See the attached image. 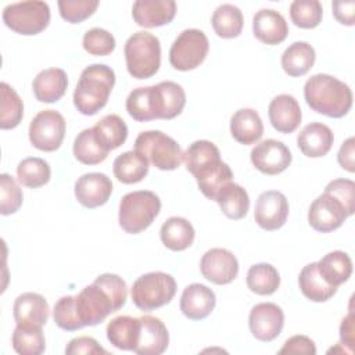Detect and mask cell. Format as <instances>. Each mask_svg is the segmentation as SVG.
Wrapping results in <instances>:
<instances>
[{"mask_svg":"<svg viewBox=\"0 0 355 355\" xmlns=\"http://www.w3.org/2000/svg\"><path fill=\"white\" fill-rule=\"evenodd\" d=\"M128 298L125 280L115 273H103L75 295V308L80 323L96 326L110 313L121 309Z\"/></svg>","mask_w":355,"mask_h":355,"instance_id":"6da1fadb","label":"cell"},{"mask_svg":"<svg viewBox=\"0 0 355 355\" xmlns=\"http://www.w3.org/2000/svg\"><path fill=\"white\" fill-rule=\"evenodd\" d=\"M306 104L329 118H341L352 107V92L343 80L327 75H312L304 85Z\"/></svg>","mask_w":355,"mask_h":355,"instance_id":"7a4b0ae2","label":"cell"},{"mask_svg":"<svg viewBox=\"0 0 355 355\" xmlns=\"http://www.w3.org/2000/svg\"><path fill=\"white\" fill-rule=\"evenodd\" d=\"M115 85V72L105 64L86 67L73 92V105L83 115L97 114L108 101Z\"/></svg>","mask_w":355,"mask_h":355,"instance_id":"3957f363","label":"cell"},{"mask_svg":"<svg viewBox=\"0 0 355 355\" xmlns=\"http://www.w3.org/2000/svg\"><path fill=\"white\" fill-rule=\"evenodd\" d=\"M125 61L130 76L148 79L154 76L161 65L159 39L146 31L133 33L125 43Z\"/></svg>","mask_w":355,"mask_h":355,"instance_id":"277c9868","label":"cell"},{"mask_svg":"<svg viewBox=\"0 0 355 355\" xmlns=\"http://www.w3.org/2000/svg\"><path fill=\"white\" fill-rule=\"evenodd\" d=\"M161 211L159 197L150 190L125 194L119 202V226L130 234L146 230Z\"/></svg>","mask_w":355,"mask_h":355,"instance_id":"5b68a950","label":"cell"},{"mask_svg":"<svg viewBox=\"0 0 355 355\" xmlns=\"http://www.w3.org/2000/svg\"><path fill=\"white\" fill-rule=\"evenodd\" d=\"M135 151L161 171H173L183 162L178 141L161 130L141 132L135 140Z\"/></svg>","mask_w":355,"mask_h":355,"instance_id":"8992f818","label":"cell"},{"mask_svg":"<svg viewBox=\"0 0 355 355\" xmlns=\"http://www.w3.org/2000/svg\"><path fill=\"white\" fill-rule=\"evenodd\" d=\"M176 294L175 279L165 272H148L135 280L130 288L132 302L141 311H153L172 301Z\"/></svg>","mask_w":355,"mask_h":355,"instance_id":"52a82bcc","label":"cell"},{"mask_svg":"<svg viewBox=\"0 0 355 355\" xmlns=\"http://www.w3.org/2000/svg\"><path fill=\"white\" fill-rule=\"evenodd\" d=\"M3 22L19 35H37L49 26L50 7L40 0L11 3L3 10Z\"/></svg>","mask_w":355,"mask_h":355,"instance_id":"ba28073f","label":"cell"},{"mask_svg":"<svg viewBox=\"0 0 355 355\" xmlns=\"http://www.w3.org/2000/svg\"><path fill=\"white\" fill-rule=\"evenodd\" d=\"M208 50L209 42L202 31L184 29L171 46L169 62L178 71H191L204 62Z\"/></svg>","mask_w":355,"mask_h":355,"instance_id":"9c48e42d","label":"cell"},{"mask_svg":"<svg viewBox=\"0 0 355 355\" xmlns=\"http://www.w3.org/2000/svg\"><path fill=\"white\" fill-rule=\"evenodd\" d=\"M29 141L40 151H55L65 136V119L55 110L37 112L29 123Z\"/></svg>","mask_w":355,"mask_h":355,"instance_id":"30bf717a","label":"cell"},{"mask_svg":"<svg viewBox=\"0 0 355 355\" xmlns=\"http://www.w3.org/2000/svg\"><path fill=\"white\" fill-rule=\"evenodd\" d=\"M250 158L259 172L265 175H279L290 166L293 155L283 141L266 139L251 150Z\"/></svg>","mask_w":355,"mask_h":355,"instance_id":"8fae6325","label":"cell"},{"mask_svg":"<svg viewBox=\"0 0 355 355\" xmlns=\"http://www.w3.org/2000/svg\"><path fill=\"white\" fill-rule=\"evenodd\" d=\"M288 211L290 207L286 196L277 190H268L257 198L254 219L259 227L272 232L286 223Z\"/></svg>","mask_w":355,"mask_h":355,"instance_id":"7c38bea8","label":"cell"},{"mask_svg":"<svg viewBox=\"0 0 355 355\" xmlns=\"http://www.w3.org/2000/svg\"><path fill=\"white\" fill-rule=\"evenodd\" d=\"M251 334L263 343L273 341L284 326L283 309L273 302H261L251 308L248 316Z\"/></svg>","mask_w":355,"mask_h":355,"instance_id":"4fadbf2b","label":"cell"},{"mask_svg":"<svg viewBox=\"0 0 355 355\" xmlns=\"http://www.w3.org/2000/svg\"><path fill=\"white\" fill-rule=\"evenodd\" d=\"M347 218L348 215L341 202L326 191L313 200L308 211L309 226L320 233L338 229Z\"/></svg>","mask_w":355,"mask_h":355,"instance_id":"5bb4252c","label":"cell"},{"mask_svg":"<svg viewBox=\"0 0 355 355\" xmlns=\"http://www.w3.org/2000/svg\"><path fill=\"white\" fill-rule=\"evenodd\" d=\"M200 270L211 283L223 286L237 277L239 261L233 252L226 248H211L202 255Z\"/></svg>","mask_w":355,"mask_h":355,"instance_id":"9a60e30c","label":"cell"},{"mask_svg":"<svg viewBox=\"0 0 355 355\" xmlns=\"http://www.w3.org/2000/svg\"><path fill=\"white\" fill-rule=\"evenodd\" d=\"M111 193V179L100 172L85 173L75 182V197L78 202L90 209L104 205Z\"/></svg>","mask_w":355,"mask_h":355,"instance_id":"2e32d148","label":"cell"},{"mask_svg":"<svg viewBox=\"0 0 355 355\" xmlns=\"http://www.w3.org/2000/svg\"><path fill=\"white\" fill-rule=\"evenodd\" d=\"M139 320V340L133 352L139 355H159L165 352L169 344V333L164 322L151 315H143Z\"/></svg>","mask_w":355,"mask_h":355,"instance_id":"e0dca14e","label":"cell"},{"mask_svg":"<svg viewBox=\"0 0 355 355\" xmlns=\"http://www.w3.org/2000/svg\"><path fill=\"white\" fill-rule=\"evenodd\" d=\"M176 15L173 0H136L132 7L133 21L143 28L168 25Z\"/></svg>","mask_w":355,"mask_h":355,"instance_id":"ac0fdd59","label":"cell"},{"mask_svg":"<svg viewBox=\"0 0 355 355\" xmlns=\"http://www.w3.org/2000/svg\"><path fill=\"white\" fill-rule=\"evenodd\" d=\"M216 304L215 293L201 283L189 284L180 297V311L190 320L205 319Z\"/></svg>","mask_w":355,"mask_h":355,"instance_id":"d6986e66","label":"cell"},{"mask_svg":"<svg viewBox=\"0 0 355 355\" xmlns=\"http://www.w3.org/2000/svg\"><path fill=\"white\" fill-rule=\"evenodd\" d=\"M268 115L272 126L279 133H293L302 119L301 107L291 94L276 96L268 107Z\"/></svg>","mask_w":355,"mask_h":355,"instance_id":"ffe728a7","label":"cell"},{"mask_svg":"<svg viewBox=\"0 0 355 355\" xmlns=\"http://www.w3.org/2000/svg\"><path fill=\"white\" fill-rule=\"evenodd\" d=\"M49 313L46 298L37 293H22L14 301L12 315L17 324L43 327L49 320Z\"/></svg>","mask_w":355,"mask_h":355,"instance_id":"44dd1931","label":"cell"},{"mask_svg":"<svg viewBox=\"0 0 355 355\" xmlns=\"http://www.w3.org/2000/svg\"><path fill=\"white\" fill-rule=\"evenodd\" d=\"M254 36L265 44H279L288 35V25L284 17L272 8H262L252 18Z\"/></svg>","mask_w":355,"mask_h":355,"instance_id":"7402d4cb","label":"cell"},{"mask_svg":"<svg viewBox=\"0 0 355 355\" xmlns=\"http://www.w3.org/2000/svg\"><path fill=\"white\" fill-rule=\"evenodd\" d=\"M186 105V93L183 87L172 80H164L154 85V107L157 119H173Z\"/></svg>","mask_w":355,"mask_h":355,"instance_id":"603a6c76","label":"cell"},{"mask_svg":"<svg viewBox=\"0 0 355 355\" xmlns=\"http://www.w3.org/2000/svg\"><path fill=\"white\" fill-rule=\"evenodd\" d=\"M334 135L331 129L322 122H311L298 133L297 146L301 153L309 158L324 157L333 147Z\"/></svg>","mask_w":355,"mask_h":355,"instance_id":"cb8c5ba5","label":"cell"},{"mask_svg":"<svg viewBox=\"0 0 355 355\" xmlns=\"http://www.w3.org/2000/svg\"><path fill=\"white\" fill-rule=\"evenodd\" d=\"M68 76L61 68H47L40 71L32 82V90L40 103H55L67 92Z\"/></svg>","mask_w":355,"mask_h":355,"instance_id":"d4e9b609","label":"cell"},{"mask_svg":"<svg viewBox=\"0 0 355 355\" xmlns=\"http://www.w3.org/2000/svg\"><path fill=\"white\" fill-rule=\"evenodd\" d=\"M230 135L244 146L258 141L263 135V123L259 114L252 108L237 110L230 118Z\"/></svg>","mask_w":355,"mask_h":355,"instance_id":"484cf974","label":"cell"},{"mask_svg":"<svg viewBox=\"0 0 355 355\" xmlns=\"http://www.w3.org/2000/svg\"><path fill=\"white\" fill-rule=\"evenodd\" d=\"M140 320L129 315L114 318L107 324V338L118 349L135 351L139 340Z\"/></svg>","mask_w":355,"mask_h":355,"instance_id":"4316f807","label":"cell"},{"mask_svg":"<svg viewBox=\"0 0 355 355\" xmlns=\"http://www.w3.org/2000/svg\"><path fill=\"white\" fill-rule=\"evenodd\" d=\"M162 244L172 251H184L189 248L196 237L193 225L182 216L168 218L159 230Z\"/></svg>","mask_w":355,"mask_h":355,"instance_id":"83f0119b","label":"cell"},{"mask_svg":"<svg viewBox=\"0 0 355 355\" xmlns=\"http://www.w3.org/2000/svg\"><path fill=\"white\" fill-rule=\"evenodd\" d=\"M315 49L306 42L291 43L282 54V67L288 76H304L313 67Z\"/></svg>","mask_w":355,"mask_h":355,"instance_id":"f1b7e54d","label":"cell"},{"mask_svg":"<svg viewBox=\"0 0 355 355\" xmlns=\"http://www.w3.org/2000/svg\"><path fill=\"white\" fill-rule=\"evenodd\" d=\"M298 286L301 293L313 302H324L330 300L337 287L329 284L319 273L316 262H311L305 265L298 276Z\"/></svg>","mask_w":355,"mask_h":355,"instance_id":"f546056e","label":"cell"},{"mask_svg":"<svg viewBox=\"0 0 355 355\" xmlns=\"http://www.w3.org/2000/svg\"><path fill=\"white\" fill-rule=\"evenodd\" d=\"M93 132L98 144L108 153L121 147L128 137V126L125 121L116 114H108L103 116L93 126Z\"/></svg>","mask_w":355,"mask_h":355,"instance_id":"4dcf8cb0","label":"cell"},{"mask_svg":"<svg viewBox=\"0 0 355 355\" xmlns=\"http://www.w3.org/2000/svg\"><path fill=\"white\" fill-rule=\"evenodd\" d=\"M148 161L137 151H126L118 155L114 161L112 171L115 178L125 184L141 182L148 173Z\"/></svg>","mask_w":355,"mask_h":355,"instance_id":"1f68e13d","label":"cell"},{"mask_svg":"<svg viewBox=\"0 0 355 355\" xmlns=\"http://www.w3.org/2000/svg\"><path fill=\"white\" fill-rule=\"evenodd\" d=\"M316 266L320 276L334 287L345 283L352 273V261L349 255L338 250L322 257V259L316 262Z\"/></svg>","mask_w":355,"mask_h":355,"instance_id":"d6a6232c","label":"cell"},{"mask_svg":"<svg viewBox=\"0 0 355 355\" xmlns=\"http://www.w3.org/2000/svg\"><path fill=\"white\" fill-rule=\"evenodd\" d=\"M183 161L186 169L196 176L201 171L218 164L220 159L219 148L209 140H196L193 141L186 153L183 154Z\"/></svg>","mask_w":355,"mask_h":355,"instance_id":"836d02e7","label":"cell"},{"mask_svg":"<svg viewBox=\"0 0 355 355\" xmlns=\"http://www.w3.org/2000/svg\"><path fill=\"white\" fill-rule=\"evenodd\" d=\"M194 178L197 180L200 191L207 198L215 201L219 191L233 182V171L226 162L219 161L218 164L201 171Z\"/></svg>","mask_w":355,"mask_h":355,"instance_id":"e575fe53","label":"cell"},{"mask_svg":"<svg viewBox=\"0 0 355 355\" xmlns=\"http://www.w3.org/2000/svg\"><path fill=\"white\" fill-rule=\"evenodd\" d=\"M215 201L219 204L220 211L229 219H243L250 208V197L244 187L232 182L225 186L219 194L216 196Z\"/></svg>","mask_w":355,"mask_h":355,"instance_id":"d590c367","label":"cell"},{"mask_svg":"<svg viewBox=\"0 0 355 355\" xmlns=\"http://www.w3.org/2000/svg\"><path fill=\"white\" fill-rule=\"evenodd\" d=\"M212 28L219 37L233 39L237 37L244 25L241 10L234 4H220L212 14Z\"/></svg>","mask_w":355,"mask_h":355,"instance_id":"8d00e7d4","label":"cell"},{"mask_svg":"<svg viewBox=\"0 0 355 355\" xmlns=\"http://www.w3.org/2000/svg\"><path fill=\"white\" fill-rule=\"evenodd\" d=\"M11 344L14 351L21 355H40L46 349V338L40 326L17 324Z\"/></svg>","mask_w":355,"mask_h":355,"instance_id":"74e56055","label":"cell"},{"mask_svg":"<svg viewBox=\"0 0 355 355\" xmlns=\"http://www.w3.org/2000/svg\"><path fill=\"white\" fill-rule=\"evenodd\" d=\"M280 286L277 269L266 262L252 265L247 272V287L258 295H270Z\"/></svg>","mask_w":355,"mask_h":355,"instance_id":"f35d334b","label":"cell"},{"mask_svg":"<svg viewBox=\"0 0 355 355\" xmlns=\"http://www.w3.org/2000/svg\"><path fill=\"white\" fill-rule=\"evenodd\" d=\"M51 176V169L47 161L39 157L24 158L17 166L18 182L29 189L44 186Z\"/></svg>","mask_w":355,"mask_h":355,"instance_id":"ab89813d","label":"cell"},{"mask_svg":"<svg viewBox=\"0 0 355 355\" xmlns=\"http://www.w3.org/2000/svg\"><path fill=\"white\" fill-rule=\"evenodd\" d=\"M126 111L137 122L155 119L154 85L133 89L126 98Z\"/></svg>","mask_w":355,"mask_h":355,"instance_id":"60d3db41","label":"cell"},{"mask_svg":"<svg viewBox=\"0 0 355 355\" xmlns=\"http://www.w3.org/2000/svg\"><path fill=\"white\" fill-rule=\"evenodd\" d=\"M1 104H0V128L14 129L19 125L24 116V103L18 93L6 82L0 83Z\"/></svg>","mask_w":355,"mask_h":355,"instance_id":"b9f144b4","label":"cell"},{"mask_svg":"<svg viewBox=\"0 0 355 355\" xmlns=\"http://www.w3.org/2000/svg\"><path fill=\"white\" fill-rule=\"evenodd\" d=\"M73 155L85 165H97L108 157V151H105L96 140L93 128H87L75 137Z\"/></svg>","mask_w":355,"mask_h":355,"instance_id":"7bdbcfd3","label":"cell"},{"mask_svg":"<svg viewBox=\"0 0 355 355\" xmlns=\"http://www.w3.org/2000/svg\"><path fill=\"white\" fill-rule=\"evenodd\" d=\"M323 17V7L318 0H294L290 4V18L302 29L316 28Z\"/></svg>","mask_w":355,"mask_h":355,"instance_id":"ee69618b","label":"cell"},{"mask_svg":"<svg viewBox=\"0 0 355 355\" xmlns=\"http://www.w3.org/2000/svg\"><path fill=\"white\" fill-rule=\"evenodd\" d=\"M22 190L18 186L17 180L8 175H0V214L11 215L17 212L22 205Z\"/></svg>","mask_w":355,"mask_h":355,"instance_id":"f6af8a7d","label":"cell"},{"mask_svg":"<svg viewBox=\"0 0 355 355\" xmlns=\"http://www.w3.org/2000/svg\"><path fill=\"white\" fill-rule=\"evenodd\" d=\"M53 318L55 324L67 331H75L83 327L80 323L76 308H75V295L61 297L53 309Z\"/></svg>","mask_w":355,"mask_h":355,"instance_id":"bcb514c9","label":"cell"},{"mask_svg":"<svg viewBox=\"0 0 355 355\" xmlns=\"http://www.w3.org/2000/svg\"><path fill=\"white\" fill-rule=\"evenodd\" d=\"M98 0H60L58 10L62 19L69 24H79L94 14Z\"/></svg>","mask_w":355,"mask_h":355,"instance_id":"7dc6e473","label":"cell"},{"mask_svg":"<svg viewBox=\"0 0 355 355\" xmlns=\"http://www.w3.org/2000/svg\"><path fill=\"white\" fill-rule=\"evenodd\" d=\"M82 44L92 55H108L115 49V37L103 28H92L83 35Z\"/></svg>","mask_w":355,"mask_h":355,"instance_id":"c3c4849f","label":"cell"},{"mask_svg":"<svg viewBox=\"0 0 355 355\" xmlns=\"http://www.w3.org/2000/svg\"><path fill=\"white\" fill-rule=\"evenodd\" d=\"M324 191L336 197L344 207L348 216L355 211V183L351 179H334L327 183Z\"/></svg>","mask_w":355,"mask_h":355,"instance_id":"681fc988","label":"cell"},{"mask_svg":"<svg viewBox=\"0 0 355 355\" xmlns=\"http://www.w3.org/2000/svg\"><path fill=\"white\" fill-rule=\"evenodd\" d=\"M65 354L67 355H98V354H108L98 343L96 338L93 337H87V336H82V337H76L72 338L67 348H65Z\"/></svg>","mask_w":355,"mask_h":355,"instance_id":"f907efd6","label":"cell"},{"mask_svg":"<svg viewBox=\"0 0 355 355\" xmlns=\"http://www.w3.org/2000/svg\"><path fill=\"white\" fill-rule=\"evenodd\" d=\"M279 354H306V355H315L316 347L315 343L302 334H297L286 340L283 347L279 349Z\"/></svg>","mask_w":355,"mask_h":355,"instance_id":"816d5d0a","label":"cell"},{"mask_svg":"<svg viewBox=\"0 0 355 355\" xmlns=\"http://www.w3.org/2000/svg\"><path fill=\"white\" fill-rule=\"evenodd\" d=\"M337 161L340 166L348 172L355 171V139L348 137L340 147L337 154Z\"/></svg>","mask_w":355,"mask_h":355,"instance_id":"f5cc1de1","label":"cell"},{"mask_svg":"<svg viewBox=\"0 0 355 355\" xmlns=\"http://www.w3.org/2000/svg\"><path fill=\"white\" fill-rule=\"evenodd\" d=\"M331 7L333 14L340 24L348 26L355 24V1H333Z\"/></svg>","mask_w":355,"mask_h":355,"instance_id":"db71d44e","label":"cell"},{"mask_svg":"<svg viewBox=\"0 0 355 355\" xmlns=\"http://www.w3.org/2000/svg\"><path fill=\"white\" fill-rule=\"evenodd\" d=\"M340 338H341L340 344L348 347V349L352 352V347H354V312L352 311H349V313L341 322Z\"/></svg>","mask_w":355,"mask_h":355,"instance_id":"11a10c76","label":"cell"}]
</instances>
